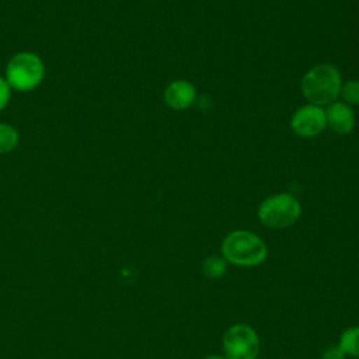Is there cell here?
Instances as JSON below:
<instances>
[{"mask_svg": "<svg viewBox=\"0 0 359 359\" xmlns=\"http://www.w3.org/2000/svg\"><path fill=\"white\" fill-rule=\"evenodd\" d=\"M342 79L339 70L330 63H320L309 69L302 81L300 90L309 104L328 107L339 97Z\"/></svg>", "mask_w": 359, "mask_h": 359, "instance_id": "6da1fadb", "label": "cell"}, {"mask_svg": "<svg viewBox=\"0 0 359 359\" xmlns=\"http://www.w3.org/2000/svg\"><path fill=\"white\" fill-rule=\"evenodd\" d=\"M345 356L346 355L341 351V348L338 345L328 346L321 353V359H345Z\"/></svg>", "mask_w": 359, "mask_h": 359, "instance_id": "5bb4252c", "label": "cell"}, {"mask_svg": "<svg viewBox=\"0 0 359 359\" xmlns=\"http://www.w3.org/2000/svg\"><path fill=\"white\" fill-rule=\"evenodd\" d=\"M339 95L348 105H359V80H348L342 83Z\"/></svg>", "mask_w": 359, "mask_h": 359, "instance_id": "7c38bea8", "label": "cell"}, {"mask_svg": "<svg viewBox=\"0 0 359 359\" xmlns=\"http://www.w3.org/2000/svg\"><path fill=\"white\" fill-rule=\"evenodd\" d=\"M11 98V87L7 80L0 76V111H3Z\"/></svg>", "mask_w": 359, "mask_h": 359, "instance_id": "4fadbf2b", "label": "cell"}, {"mask_svg": "<svg viewBox=\"0 0 359 359\" xmlns=\"http://www.w3.org/2000/svg\"><path fill=\"white\" fill-rule=\"evenodd\" d=\"M325 126V109L314 104L300 107L290 118V129L299 137H314L320 135Z\"/></svg>", "mask_w": 359, "mask_h": 359, "instance_id": "8992f818", "label": "cell"}, {"mask_svg": "<svg viewBox=\"0 0 359 359\" xmlns=\"http://www.w3.org/2000/svg\"><path fill=\"white\" fill-rule=\"evenodd\" d=\"M222 257L237 266H257L266 259L268 247L255 233L234 230L222 241Z\"/></svg>", "mask_w": 359, "mask_h": 359, "instance_id": "7a4b0ae2", "label": "cell"}, {"mask_svg": "<svg viewBox=\"0 0 359 359\" xmlns=\"http://www.w3.org/2000/svg\"><path fill=\"white\" fill-rule=\"evenodd\" d=\"M223 351L227 359H257L259 337L248 324H234L223 335Z\"/></svg>", "mask_w": 359, "mask_h": 359, "instance_id": "5b68a950", "label": "cell"}, {"mask_svg": "<svg viewBox=\"0 0 359 359\" xmlns=\"http://www.w3.org/2000/svg\"><path fill=\"white\" fill-rule=\"evenodd\" d=\"M302 205L297 198L287 192H279L265 198L258 206V219L271 229H286L297 222Z\"/></svg>", "mask_w": 359, "mask_h": 359, "instance_id": "277c9868", "label": "cell"}, {"mask_svg": "<svg viewBox=\"0 0 359 359\" xmlns=\"http://www.w3.org/2000/svg\"><path fill=\"white\" fill-rule=\"evenodd\" d=\"M205 359H227L226 356H222V355H209L206 356Z\"/></svg>", "mask_w": 359, "mask_h": 359, "instance_id": "9a60e30c", "label": "cell"}, {"mask_svg": "<svg viewBox=\"0 0 359 359\" xmlns=\"http://www.w3.org/2000/svg\"><path fill=\"white\" fill-rule=\"evenodd\" d=\"M227 271V261L223 257L219 255H210L205 258L202 264V272L208 279H219L222 278Z\"/></svg>", "mask_w": 359, "mask_h": 359, "instance_id": "30bf717a", "label": "cell"}, {"mask_svg": "<svg viewBox=\"0 0 359 359\" xmlns=\"http://www.w3.org/2000/svg\"><path fill=\"white\" fill-rule=\"evenodd\" d=\"M15 91H31L45 79V63L34 52L21 50L10 57L6 65L4 77Z\"/></svg>", "mask_w": 359, "mask_h": 359, "instance_id": "3957f363", "label": "cell"}, {"mask_svg": "<svg viewBox=\"0 0 359 359\" xmlns=\"http://www.w3.org/2000/svg\"><path fill=\"white\" fill-rule=\"evenodd\" d=\"M327 125L338 135H348L355 126V114L344 101H334L325 109Z\"/></svg>", "mask_w": 359, "mask_h": 359, "instance_id": "ba28073f", "label": "cell"}, {"mask_svg": "<svg viewBox=\"0 0 359 359\" xmlns=\"http://www.w3.org/2000/svg\"><path fill=\"white\" fill-rule=\"evenodd\" d=\"M338 346L346 356L359 358V325L348 327L339 335Z\"/></svg>", "mask_w": 359, "mask_h": 359, "instance_id": "9c48e42d", "label": "cell"}, {"mask_svg": "<svg viewBox=\"0 0 359 359\" xmlns=\"http://www.w3.org/2000/svg\"><path fill=\"white\" fill-rule=\"evenodd\" d=\"M20 142L18 130L10 123H0V154L13 151Z\"/></svg>", "mask_w": 359, "mask_h": 359, "instance_id": "8fae6325", "label": "cell"}, {"mask_svg": "<svg viewBox=\"0 0 359 359\" xmlns=\"http://www.w3.org/2000/svg\"><path fill=\"white\" fill-rule=\"evenodd\" d=\"M164 102L175 111H182L189 108L196 100V90L194 84L188 80H174L167 84L163 94Z\"/></svg>", "mask_w": 359, "mask_h": 359, "instance_id": "52a82bcc", "label": "cell"}]
</instances>
